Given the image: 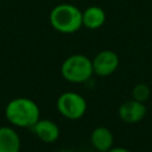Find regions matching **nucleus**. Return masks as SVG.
Masks as SVG:
<instances>
[{
    "instance_id": "39448f33",
    "label": "nucleus",
    "mask_w": 152,
    "mask_h": 152,
    "mask_svg": "<svg viewBox=\"0 0 152 152\" xmlns=\"http://www.w3.org/2000/svg\"><path fill=\"white\" fill-rule=\"evenodd\" d=\"M119 56L112 50L100 51L93 59V71L96 76L107 77L110 76L119 66Z\"/></svg>"
},
{
    "instance_id": "f8f14e48",
    "label": "nucleus",
    "mask_w": 152,
    "mask_h": 152,
    "mask_svg": "<svg viewBox=\"0 0 152 152\" xmlns=\"http://www.w3.org/2000/svg\"><path fill=\"white\" fill-rule=\"evenodd\" d=\"M107 152H132L125 147H112L110 150H108Z\"/></svg>"
},
{
    "instance_id": "ddd939ff",
    "label": "nucleus",
    "mask_w": 152,
    "mask_h": 152,
    "mask_svg": "<svg viewBox=\"0 0 152 152\" xmlns=\"http://www.w3.org/2000/svg\"><path fill=\"white\" fill-rule=\"evenodd\" d=\"M58 152H76V151L70 150V148H63V150H61V151H58Z\"/></svg>"
},
{
    "instance_id": "6e6552de",
    "label": "nucleus",
    "mask_w": 152,
    "mask_h": 152,
    "mask_svg": "<svg viewBox=\"0 0 152 152\" xmlns=\"http://www.w3.org/2000/svg\"><path fill=\"white\" fill-rule=\"evenodd\" d=\"M114 137L109 128L100 126L90 133V144L99 152H107L113 147Z\"/></svg>"
},
{
    "instance_id": "7ed1b4c3",
    "label": "nucleus",
    "mask_w": 152,
    "mask_h": 152,
    "mask_svg": "<svg viewBox=\"0 0 152 152\" xmlns=\"http://www.w3.org/2000/svg\"><path fill=\"white\" fill-rule=\"evenodd\" d=\"M61 74L65 81L71 83L87 82L94 75L91 59L82 53L71 55L63 61Z\"/></svg>"
},
{
    "instance_id": "f257e3e1",
    "label": "nucleus",
    "mask_w": 152,
    "mask_h": 152,
    "mask_svg": "<svg viewBox=\"0 0 152 152\" xmlns=\"http://www.w3.org/2000/svg\"><path fill=\"white\" fill-rule=\"evenodd\" d=\"M5 116L7 121L20 128H32L40 119V109L38 104L28 97H15L5 107Z\"/></svg>"
},
{
    "instance_id": "423d86ee",
    "label": "nucleus",
    "mask_w": 152,
    "mask_h": 152,
    "mask_svg": "<svg viewBox=\"0 0 152 152\" xmlns=\"http://www.w3.org/2000/svg\"><path fill=\"white\" fill-rule=\"evenodd\" d=\"M119 118L126 124H137L144 119L146 114V107L144 102H139L134 99L128 100L120 104Z\"/></svg>"
},
{
    "instance_id": "20e7f679",
    "label": "nucleus",
    "mask_w": 152,
    "mask_h": 152,
    "mask_svg": "<svg viewBox=\"0 0 152 152\" xmlns=\"http://www.w3.org/2000/svg\"><path fill=\"white\" fill-rule=\"evenodd\" d=\"M56 107L62 116L69 120H78L86 114L87 101L78 93L65 91L58 96Z\"/></svg>"
},
{
    "instance_id": "1a4fd4ad",
    "label": "nucleus",
    "mask_w": 152,
    "mask_h": 152,
    "mask_svg": "<svg viewBox=\"0 0 152 152\" xmlns=\"http://www.w3.org/2000/svg\"><path fill=\"white\" fill-rule=\"evenodd\" d=\"M21 140L18 132L10 126L0 127V152H19Z\"/></svg>"
},
{
    "instance_id": "9b49d317",
    "label": "nucleus",
    "mask_w": 152,
    "mask_h": 152,
    "mask_svg": "<svg viewBox=\"0 0 152 152\" xmlns=\"http://www.w3.org/2000/svg\"><path fill=\"white\" fill-rule=\"evenodd\" d=\"M150 94H151V90L148 86L145 83H138L132 89V99L139 102H145L150 97Z\"/></svg>"
},
{
    "instance_id": "0eeeda50",
    "label": "nucleus",
    "mask_w": 152,
    "mask_h": 152,
    "mask_svg": "<svg viewBox=\"0 0 152 152\" xmlns=\"http://www.w3.org/2000/svg\"><path fill=\"white\" fill-rule=\"evenodd\" d=\"M32 131L34 132V134L39 140L46 144L55 142L59 138V127L52 120L39 119L36 122V125L32 127Z\"/></svg>"
},
{
    "instance_id": "f03ea898",
    "label": "nucleus",
    "mask_w": 152,
    "mask_h": 152,
    "mask_svg": "<svg viewBox=\"0 0 152 152\" xmlns=\"http://www.w3.org/2000/svg\"><path fill=\"white\" fill-rule=\"evenodd\" d=\"M49 21L53 30L63 34L77 32L82 26V11L72 4L56 5L50 14Z\"/></svg>"
},
{
    "instance_id": "9d476101",
    "label": "nucleus",
    "mask_w": 152,
    "mask_h": 152,
    "mask_svg": "<svg viewBox=\"0 0 152 152\" xmlns=\"http://www.w3.org/2000/svg\"><path fill=\"white\" fill-rule=\"evenodd\" d=\"M106 23V12L99 6H89L82 12V24L88 30H97Z\"/></svg>"
}]
</instances>
